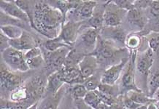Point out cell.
Segmentation results:
<instances>
[{
  "instance_id": "cell-1",
  "label": "cell",
  "mask_w": 159,
  "mask_h": 109,
  "mask_svg": "<svg viewBox=\"0 0 159 109\" xmlns=\"http://www.w3.org/2000/svg\"><path fill=\"white\" fill-rule=\"evenodd\" d=\"M65 19L61 10L45 2H35L32 28L48 39L58 37Z\"/></svg>"
},
{
  "instance_id": "cell-2",
  "label": "cell",
  "mask_w": 159,
  "mask_h": 109,
  "mask_svg": "<svg viewBox=\"0 0 159 109\" xmlns=\"http://www.w3.org/2000/svg\"><path fill=\"white\" fill-rule=\"evenodd\" d=\"M2 55L4 61L12 70L26 72L30 69L25 60L24 54L21 51L10 47L5 50L2 53Z\"/></svg>"
},
{
  "instance_id": "cell-3",
  "label": "cell",
  "mask_w": 159,
  "mask_h": 109,
  "mask_svg": "<svg viewBox=\"0 0 159 109\" xmlns=\"http://www.w3.org/2000/svg\"><path fill=\"white\" fill-rule=\"evenodd\" d=\"M137 52V50H134L131 52L130 58H129L128 68L125 71L124 74L122 77L120 93H128L130 91L142 92V90L137 87L135 83V68Z\"/></svg>"
},
{
  "instance_id": "cell-4",
  "label": "cell",
  "mask_w": 159,
  "mask_h": 109,
  "mask_svg": "<svg viewBox=\"0 0 159 109\" xmlns=\"http://www.w3.org/2000/svg\"><path fill=\"white\" fill-rule=\"evenodd\" d=\"M72 49L70 47H62L56 51L48 52L44 58L48 71H51V74H53L61 70L64 66L66 56Z\"/></svg>"
},
{
  "instance_id": "cell-5",
  "label": "cell",
  "mask_w": 159,
  "mask_h": 109,
  "mask_svg": "<svg viewBox=\"0 0 159 109\" xmlns=\"http://www.w3.org/2000/svg\"><path fill=\"white\" fill-rule=\"evenodd\" d=\"M21 76L16 75L12 72H10L9 69L4 67L3 65L1 66V87L2 90L12 92L19 87L24 80Z\"/></svg>"
},
{
  "instance_id": "cell-6",
  "label": "cell",
  "mask_w": 159,
  "mask_h": 109,
  "mask_svg": "<svg viewBox=\"0 0 159 109\" xmlns=\"http://www.w3.org/2000/svg\"><path fill=\"white\" fill-rule=\"evenodd\" d=\"M129 61V58H123L118 64L113 65L106 69L101 76V79H100L101 83L104 84V85H115L117 80L120 77L121 72H122V70L125 64Z\"/></svg>"
},
{
  "instance_id": "cell-7",
  "label": "cell",
  "mask_w": 159,
  "mask_h": 109,
  "mask_svg": "<svg viewBox=\"0 0 159 109\" xmlns=\"http://www.w3.org/2000/svg\"><path fill=\"white\" fill-rule=\"evenodd\" d=\"M82 24L83 21H69L67 23H64L58 36L64 40V42L72 47V45L76 41L77 33H78L80 26H82Z\"/></svg>"
},
{
  "instance_id": "cell-8",
  "label": "cell",
  "mask_w": 159,
  "mask_h": 109,
  "mask_svg": "<svg viewBox=\"0 0 159 109\" xmlns=\"http://www.w3.org/2000/svg\"><path fill=\"white\" fill-rule=\"evenodd\" d=\"M0 8L1 11L12 18H16L26 24H30V20L27 15L16 5L15 1H0Z\"/></svg>"
},
{
  "instance_id": "cell-9",
  "label": "cell",
  "mask_w": 159,
  "mask_h": 109,
  "mask_svg": "<svg viewBox=\"0 0 159 109\" xmlns=\"http://www.w3.org/2000/svg\"><path fill=\"white\" fill-rule=\"evenodd\" d=\"M97 58L93 54H88L78 65L80 71V77L83 83L87 79L93 76L97 68Z\"/></svg>"
},
{
  "instance_id": "cell-10",
  "label": "cell",
  "mask_w": 159,
  "mask_h": 109,
  "mask_svg": "<svg viewBox=\"0 0 159 109\" xmlns=\"http://www.w3.org/2000/svg\"><path fill=\"white\" fill-rule=\"evenodd\" d=\"M110 5H108V2L106 4L104 14V24L107 26L113 28L118 27L121 23L120 9L111 2Z\"/></svg>"
},
{
  "instance_id": "cell-11",
  "label": "cell",
  "mask_w": 159,
  "mask_h": 109,
  "mask_svg": "<svg viewBox=\"0 0 159 109\" xmlns=\"http://www.w3.org/2000/svg\"><path fill=\"white\" fill-rule=\"evenodd\" d=\"M10 46L19 51H28L32 48L37 47V41L33 36H31L26 31H24L20 38L10 39Z\"/></svg>"
},
{
  "instance_id": "cell-12",
  "label": "cell",
  "mask_w": 159,
  "mask_h": 109,
  "mask_svg": "<svg viewBox=\"0 0 159 109\" xmlns=\"http://www.w3.org/2000/svg\"><path fill=\"white\" fill-rule=\"evenodd\" d=\"M154 52L150 48L146 50L137 60L136 68L140 74L148 75L154 62Z\"/></svg>"
},
{
  "instance_id": "cell-13",
  "label": "cell",
  "mask_w": 159,
  "mask_h": 109,
  "mask_svg": "<svg viewBox=\"0 0 159 109\" xmlns=\"http://www.w3.org/2000/svg\"><path fill=\"white\" fill-rule=\"evenodd\" d=\"M64 81L61 76L59 71H56L48 76V81L46 82L45 92L48 96L55 95L62 88Z\"/></svg>"
},
{
  "instance_id": "cell-14",
  "label": "cell",
  "mask_w": 159,
  "mask_h": 109,
  "mask_svg": "<svg viewBox=\"0 0 159 109\" xmlns=\"http://www.w3.org/2000/svg\"><path fill=\"white\" fill-rule=\"evenodd\" d=\"M99 30L90 28L85 31L80 36V43L84 46L87 52L94 50L98 39Z\"/></svg>"
},
{
  "instance_id": "cell-15",
  "label": "cell",
  "mask_w": 159,
  "mask_h": 109,
  "mask_svg": "<svg viewBox=\"0 0 159 109\" xmlns=\"http://www.w3.org/2000/svg\"><path fill=\"white\" fill-rule=\"evenodd\" d=\"M97 2L94 1H81V3L74 10L75 14L81 20L90 19L93 15V10Z\"/></svg>"
},
{
  "instance_id": "cell-16",
  "label": "cell",
  "mask_w": 159,
  "mask_h": 109,
  "mask_svg": "<svg viewBox=\"0 0 159 109\" xmlns=\"http://www.w3.org/2000/svg\"><path fill=\"white\" fill-rule=\"evenodd\" d=\"M127 18H128L129 22L131 25L138 27L140 29L143 28L146 25L145 16L140 11V10L137 8H134L128 11Z\"/></svg>"
},
{
  "instance_id": "cell-17",
  "label": "cell",
  "mask_w": 159,
  "mask_h": 109,
  "mask_svg": "<svg viewBox=\"0 0 159 109\" xmlns=\"http://www.w3.org/2000/svg\"><path fill=\"white\" fill-rule=\"evenodd\" d=\"M88 54H84L82 52H77L76 50L72 49L66 56L64 61V67H75L78 66L80 63L83 59V58Z\"/></svg>"
},
{
  "instance_id": "cell-18",
  "label": "cell",
  "mask_w": 159,
  "mask_h": 109,
  "mask_svg": "<svg viewBox=\"0 0 159 109\" xmlns=\"http://www.w3.org/2000/svg\"><path fill=\"white\" fill-rule=\"evenodd\" d=\"M63 95V87L55 95L48 96L45 100L42 102L40 109H58Z\"/></svg>"
},
{
  "instance_id": "cell-19",
  "label": "cell",
  "mask_w": 159,
  "mask_h": 109,
  "mask_svg": "<svg viewBox=\"0 0 159 109\" xmlns=\"http://www.w3.org/2000/svg\"><path fill=\"white\" fill-rule=\"evenodd\" d=\"M118 52V50H116L110 44L107 43L105 41H101L99 50H97L99 57L104 60H109L110 58H112Z\"/></svg>"
},
{
  "instance_id": "cell-20",
  "label": "cell",
  "mask_w": 159,
  "mask_h": 109,
  "mask_svg": "<svg viewBox=\"0 0 159 109\" xmlns=\"http://www.w3.org/2000/svg\"><path fill=\"white\" fill-rule=\"evenodd\" d=\"M24 30L16 26H1V32L10 39H16L21 37Z\"/></svg>"
},
{
  "instance_id": "cell-21",
  "label": "cell",
  "mask_w": 159,
  "mask_h": 109,
  "mask_svg": "<svg viewBox=\"0 0 159 109\" xmlns=\"http://www.w3.org/2000/svg\"><path fill=\"white\" fill-rule=\"evenodd\" d=\"M62 47L72 48L71 46L68 45L67 44L64 42V40L61 38L59 36L54 39H48L45 43V48L48 52L56 51V50H58V49Z\"/></svg>"
},
{
  "instance_id": "cell-22",
  "label": "cell",
  "mask_w": 159,
  "mask_h": 109,
  "mask_svg": "<svg viewBox=\"0 0 159 109\" xmlns=\"http://www.w3.org/2000/svg\"><path fill=\"white\" fill-rule=\"evenodd\" d=\"M127 96L139 105H148L150 102L155 101L154 99L147 96L145 94L142 93V92H136V91H130L129 92Z\"/></svg>"
},
{
  "instance_id": "cell-23",
  "label": "cell",
  "mask_w": 159,
  "mask_h": 109,
  "mask_svg": "<svg viewBox=\"0 0 159 109\" xmlns=\"http://www.w3.org/2000/svg\"><path fill=\"white\" fill-rule=\"evenodd\" d=\"M83 101L87 106L91 107V108L95 109L97 108L100 102H102L101 97H100L98 89L95 90V91L88 92L86 95L83 99Z\"/></svg>"
},
{
  "instance_id": "cell-24",
  "label": "cell",
  "mask_w": 159,
  "mask_h": 109,
  "mask_svg": "<svg viewBox=\"0 0 159 109\" xmlns=\"http://www.w3.org/2000/svg\"><path fill=\"white\" fill-rule=\"evenodd\" d=\"M111 28L112 29H111V30L110 29V31H109L107 32L108 35H110L111 39H112L114 41H117V42L125 45L127 39L126 34H125V31L118 26L113 27V28Z\"/></svg>"
},
{
  "instance_id": "cell-25",
  "label": "cell",
  "mask_w": 159,
  "mask_h": 109,
  "mask_svg": "<svg viewBox=\"0 0 159 109\" xmlns=\"http://www.w3.org/2000/svg\"><path fill=\"white\" fill-rule=\"evenodd\" d=\"M149 97L152 98L156 92L159 89V67L150 76L148 82Z\"/></svg>"
},
{
  "instance_id": "cell-26",
  "label": "cell",
  "mask_w": 159,
  "mask_h": 109,
  "mask_svg": "<svg viewBox=\"0 0 159 109\" xmlns=\"http://www.w3.org/2000/svg\"><path fill=\"white\" fill-rule=\"evenodd\" d=\"M70 92L73 98L76 100H79L81 98L84 99L89 91H88L83 84H75L71 88Z\"/></svg>"
},
{
  "instance_id": "cell-27",
  "label": "cell",
  "mask_w": 159,
  "mask_h": 109,
  "mask_svg": "<svg viewBox=\"0 0 159 109\" xmlns=\"http://www.w3.org/2000/svg\"><path fill=\"white\" fill-rule=\"evenodd\" d=\"M104 11H99L97 13H93V16L90 19H89L88 22L91 28L99 30L100 28L104 24Z\"/></svg>"
},
{
  "instance_id": "cell-28",
  "label": "cell",
  "mask_w": 159,
  "mask_h": 109,
  "mask_svg": "<svg viewBox=\"0 0 159 109\" xmlns=\"http://www.w3.org/2000/svg\"><path fill=\"white\" fill-rule=\"evenodd\" d=\"M24 24H26V23L12 18V17L4 13L2 11H1V26H16L20 27V28H21V27L24 28Z\"/></svg>"
},
{
  "instance_id": "cell-29",
  "label": "cell",
  "mask_w": 159,
  "mask_h": 109,
  "mask_svg": "<svg viewBox=\"0 0 159 109\" xmlns=\"http://www.w3.org/2000/svg\"><path fill=\"white\" fill-rule=\"evenodd\" d=\"M100 84H101V81H99L97 76L93 75L92 76L89 77V79H87L85 81V82L83 83V85H84L88 91L91 92L98 89Z\"/></svg>"
},
{
  "instance_id": "cell-30",
  "label": "cell",
  "mask_w": 159,
  "mask_h": 109,
  "mask_svg": "<svg viewBox=\"0 0 159 109\" xmlns=\"http://www.w3.org/2000/svg\"><path fill=\"white\" fill-rule=\"evenodd\" d=\"M148 44H149V48H150L153 52L159 53V32L152 33L148 40Z\"/></svg>"
},
{
  "instance_id": "cell-31",
  "label": "cell",
  "mask_w": 159,
  "mask_h": 109,
  "mask_svg": "<svg viewBox=\"0 0 159 109\" xmlns=\"http://www.w3.org/2000/svg\"><path fill=\"white\" fill-rule=\"evenodd\" d=\"M125 45L127 47L130 49L134 50H137L136 49L139 47L140 45V39L137 35H131L129 37H127Z\"/></svg>"
},
{
  "instance_id": "cell-32",
  "label": "cell",
  "mask_w": 159,
  "mask_h": 109,
  "mask_svg": "<svg viewBox=\"0 0 159 109\" xmlns=\"http://www.w3.org/2000/svg\"><path fill=\"white\" fill-rule=\"evenodd\" d=\"M117 7L120 9H123L125 10H129L135 8L134 2L133 1H125V0H118V1H113L112 2Z\"/></svg>"
},
{
  "instance_id": "cell-33",
  "label": "cell",
  "mask_w": 159,
  "mask_h": 109,
  "mask_svg": "<svg viewBox=\"0 0 159 109\" xmlns=\"http://www.w3.org/2000/svg\"><path fill=\"white\" fill-rule=\"evenodd\" d=\"M27 64L30 69H35L40 67L42 65L45 63V58L43 55L38 56V57L33 58V59L29 60L26 61Z\"/></svg>"
},
{
  "instance_id": "cell-34",
  "label": "cell",
  "mask_w": 159,
  "mask_h": 109,
  "mask_svg": "<svg viewBox=\"0 0 159 109\" xmlns=\"http://www.w3.org/2000/svg\"><path fill=\"white\" fill-rule=\"evenodd\" d=\"M40 55H42V51L40 48L38 47L32 48V49L26 51V53H24V58L26 61L27 60L33 59V58H37Z\"/></svg>"
},
{
  "instance_id": "cell-35",
  "label": "cell",
  "mask_w": 159,
  "mask_h": 109,
  "mask_svg": "<svg viewBox=\"0 0 159 109\" xmlns=\"http://www.w3.org/2000/svg\"><path fill=\"white\" fill-rule=\"evenodd\" d=\"M9 47H10V39H8L6 36L1 32L0 33V49H1L2 53Z\"/></svg>"
},
{
  "instance_id": "cell-36",
  "label": "cell",
  "mask_w": 159,
  "mask_h": 109,
  "mask_svg": "<svg viewBox=\"0 0 159 109\" xmlns=\"http://www.w3.org/2000/svg\"><path fill=\"white\" fill-rule=\"evenodd\" d=\"M123 106H124L127 109H137L139 108L140 106L142 105H139L133 101L132 100L130 99L128 96H125L124 98V100H123Z\"/></svg>"
},
{
  "instance_id": "cell-37",
  "label": "cell",
  "mask_w": 159,
  "mask_h": 109,
  "mask_svg": "<svg viewBox=\"0 0 159 109\" xmlns=\"http://www.w3.org/2000/svg\"><path fill=\"white\" fill-rule=\"evenodd\" d=\"M149 7L150 14L155 18L159 17V1H151Z\"/></svg>"
},
{
  "instance_id": "cell-38",
  "label": "cell",
  "mask_w": 159,
  "mask_h": 109,
  "mask_svg": "<svg viewBox=\"0 0 159 109\" xmlns=\"http://www.w3.org/2000/svg\"><path fill=\"white\" fill-rule=\"evenodd\" d=\"M150 3H151V1H137L134 2V6L137 9H144V8L150 7Z\"/></svg>"
},
{
  "instance_id": "cell-39",
  "label": "cell",
  "mask_w": 159,
  "mask_h": 109,
  "mask_svg": "<svg viewBox=\"0 0 159 109\" xmlns=\"http://www.w3.org/2000/svg\"><path fill=\"white\" fill-rule=\"evenodd\" d=\"M95 109H111V106H109L105 102L102 101Z\"/></svg>"
},
{
  "instance_id": "cell-40",
  "label": "cell",
  "mask_w": 159,
  "mask_h": 109,
  "mask_svg": "<svg viewBox=\"0 0 159 109\" xmlns=\"http://www.w3.org/2000/svg\"><path fill=\"white\" fill-rule=\"evenodd\" d=\"M152 28L155 31V32H159V17L158 18H156V20H155L153 26H152Z\"/></svg>"
},
{
  "instance_id": "cell-41",
  "label": "cell",
  "mask_w": 159,
  "mask_h": 109,
  "mask_svg": "<svg viewBox=\"0 0 159 109\" xmlns=\"http://www.w3.org/2000/svg\"><path fill=\"white\" fill-rule=\"evenodd\" d=\"M148 109H159L158 105L156 102V100L148 105Z\"/></svg>"
},
{
  "instance_id": "cell-42",
  "label": "cell",
  "mask_w": 159,
  "mask_h": 109,
  "mask_svg": "<svg viewBox=\"0 0 159 109\" xmlns=\"http://www.w3.org/2000/svg\"><path fill=\"white\" fill-rule=\"evenodd\" d=\"M153 98H154L153 99L156 100V104L158 105V106L159 108V89L156 92V93H155V95H153Z\"/></svg>"
},
{
  "instance_id": "cell-43",
  "label": "cell",
  "mask_w": 159,
  "mask_h": 109,
  "mask_svg": "<svg viewBox=\"0 0 159 109\" xmlns=\"http://www.w3.org/2000/svg\"><path fill=\"white\" fill-rule=\"evenodd\" d=\"M83 102H84V101H83ZM77 108H78V109H87V107H88V106L85 103V102H84V104H83H83L80 105V102H77ZM89 109H93V108H91V107H89Z\"/></svg>"
},
{
  "instance_id": "cell-44",
  "label": "cell",
  "mask_w": 159,
  "mask_h": 109,
  "mask_svg": "<svg viewBox=\"0 0 159 109\" xmlns=\"http://www.w3.org/2000/svg\"><path fill=\"white\" fill-rule=\"evenodd\" d=\"M37 105H38V102H36V103L33 104L32 106H31L29 108H28L27 109H37Z\"/></svg>"
},
{
  "instance_id": "cell-45",
  "label": "cell",
  "mask_w": 159,
  "mask_h": 109,
  "mask_svg": "<svg viewBox=\"0 0 159 109\" xmlns=\"http://www.w3.org/2000/svg\"><path fill=\"white\" fill-rule=\"evenodd\" d=\"M137 109H148V105H142Z\"/></svg>"
}]
</instances>
